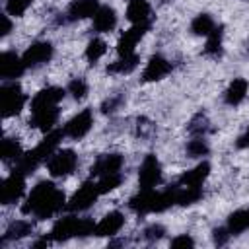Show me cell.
I'll return each instance as SVG.
<instances>
[{"mask_svg": "<svg viewBox=\"0 0 249 249\" xmlns=\"http://www.w3.org/2000/svg\"><path fill=\"white\" fill-rule=\"evenodd\" d=\"M97 10H99V2L97 0H72L68 4L66 12L62 14V23L64 21H78V19L93 18Z\"/></svg>", "mask_w": 249, "mask_h": 249, "instance_id": "4fadbf2b", "label": "cell"}, {"mask_svg": "<svg viewBox=\"0 0 249 249\" xmlns=\"http://www.w3.org/2000/svg\"><path fill=\"white\" fill-rule=\"evenodd\" d=\"M10 18H12V16L6 14V12L0 16V25H2V27H0V35H2V37L10 35V31H12V19H10Z\"/></svg>", "mask_w": 249, "mask_h": 249, "instance_id": "ab89813d", "label": "cell"}, {"mask_svg": "<svg viewBox=\"0 0 249 249\" xmlns=\"http://www.w3.org/2000/svg\"><path fill=\"white\" fill-rule=\"evenodd\" d=\"M214 27H216V21L210 14H198L191 21V31L195 35H200V37H208L214 31Z\"/></svg>", "mask_w": 249, "mask_h": 249, "instance_id": "484cf974", "label": "cell"}, {"mask_svg": "<svg viewBox=\"0 0 249 249\" xmlns=\"http://www.w3.org/2000/svg\"><path fill=\"white\" fill-rule=\"evenodd\" d=\"M138 54H130V56H119L115 62H111L107 66V72L111 74H130L136 66H138Z\"/></svg>", "mask_w": 249, "mask_h": 249, "instance_id": "4316f807", "label": "cell"}, {"mask_svg": "<svg viewBox=\"0 0 249 249\" xmlns=\"http://www.w3.org/2000/svg\"><path fill=\"white\" fill-rule=\"evenodd\" d=\"M78 167V156L70 148H58L53 152V156L47 160V171L53 177H66L72 175Z\"/></svg>", "mask_w": 249, "mask_h": 249, "instance_id": "5b68a950", "label": "cell"}, {"mask_svg": "<svg viewBox=\"0 0 249 249\" xmlns=\"http://www.w3.org/2000/svg\"><path fill=\"white\" fill-rule=\"evenodd\" d=\"M66 208V195L53 181H39L27 195L21 212L35 220H47Z\"/></svg>", "mask_w": 249, "mask_h": 249, "instance_id": "6da1fadb", "label": "cell"}, {"mask_svg": "<svg viewBox=\"0 0 249 249\" xmlns=\"http://www.w3.org/2000/svg\"><path fill=\"white\" fill-rule=\"evenodd\" d=\"M101 193H99V189H97V183L95 181H84L80 187H78V191L70 196V200L66 202V210L68 212H84V210H88L95 200H97V196H99Z\"/></svg>", "mask_w": 249, "mask_h": 249, "instance_id": "8992f818", "label": "cell"}, {"mask_svg": "<svg viewBox=\"0 0 249 249\" xmlns=\"http://www.w3.org/2000/svg\"><path fill=\"white\" fill-rule=\"evenodd\" d=\"M25 101H27V97H25L21 86L16 80L2 82V86H0V103H2V115L6 119L18 115L23 109Z\"/></svg>", "mask_w": 249, "mask_h": 249, "instance_id": "277c9868", "label": "cell"}, {"mask_svg": "<svg viewBox=\"0 0 249 249\" xmlns=\"http://www.w3.org/2000/svg\"><path fill=\"white\" fill-rule=\"evenodd\" d=\"M123 156L117 154V152H111V154H103L95 160V163L91 165V177H99V175H105V173H119L123 169Z\"/></svg>", "mask_w": 249, "mask_h": 249, "instance_id": "e0dca14e", "label": "cell"}, {"mask_svg": "<svg viewBox=\"0 0 249 249\" xmlns=\"http://www.w3.org/2000/svg\"><path fill=\"white\" fill-rule=\"evenodd\" d=\"M247 89H249L247 80H243V78H235V80L226 88V91H224V103L230 105V107H237V105L245 99Z\"/></svg>", "mask_w": 249, "mask_h": 249, "instance_id": "7402d4cb", "label": "cell"}, {"mask_svg": "<svg viewBox=\"0 0 249 249\" xmlns=\"http://www.w3.org/2000/svg\"><path fill=\"white\" fill-rule=\"evenodd\" d=\"M64 95H66V89H62V88H56V86L43 88L41 91H37L31 97V111L45 109V107H56L64 99Z\"/></svg>", "mask_w": 249, "mask_h": 249, "instance_id": "5bb4252c", "label": "cell"}, {"mask_svg": "<svg viewBox=\"0 0 249 249\" xmlns=\"http://www.w3.org/2000/svg\"><path fill=\"white\" fill-rule=\"evenodd\" d=\"M222 39H224V27H222V25H216L214 31L206 37L204 54H206V56H212V58L222 56Z\"/></svg>", "mask_w": 249, "mask_h": 249, "instance_id": "d4e9b609", "label": "cell"}, {"mask_svg": "<svg viewBox=\"0 0 249 249\" xmlns=\"http://www.w3.org/2000/svg\"><path fill=\"white\" fill-rule=\"evenodd\" d=\"M161 183V165L154 154H148L138 167V185L140 189H156Z\"/></svg>", "mask_w": 249, "mask_h": 249, "instance_id": "ba28073f", "label": "cell"}, {"mask_svg": "<svg viewBox=\"0 0 249 249\" xmlns=\"http://www.w3.org/2000/svg\"><path fill=\"white\" fill-rule=\"evenodd\" d=\"M21 146L18 138H4L2 140V160L4 161H18L21 158Z\"/></svg>", "mask_w": 249, "mask_h": 249, "instance_id": "f1b7e54d", "label": "cell"}, {"mask_svg": "<svg viewBox=\"0 0 249 249\" xmlns=\"http://www.w3.org/2000/svg\"><path fill=\"white\" fill-rule=\"evenodd\" d=\"M210 175V163L208 161H200L198 165H195L193 169L185 171L181 177H179V185H185V187H202V183L208 179Z\"/></svg>", "mask_w": 249, "mask_h": 249, "instance_id": "44dd1931", "label": "cell"}, {"mask_svg": "<svg viewBox=\"0 0 249 249\" xmlns=\"http://www.w3.org/2000/svg\"><path fill=\"white\" fill-rule=\"evenodd\" d=\"M235 146H237V148H249V126H247V130L237 138Z\"/></svg>", "mask_w": 249, "mask_h": 249, "instance_id": "60d3db41", "label": "cell"}, {"mask_svg": "<svg viewBox=\"0 0 249 249\" xmlns=\"http://www.w3.org/2000/svg\"><path fill=\"white\" fill-rule=\"evenodd\" d=\"M208 152H210V148H208V142L204 140V136H193L187 142L189 158H204V156H208Z\"/></svg>", "mask_w": 249, "mask_h": 249, "instance_id": "f546056e", "label": "cell"}, {"mask_svg": "<svg viewBox=\"0 0 249 249\" xmlns=\"http://www.w3.org/2000/svg\"><path fill=\"white\" fill-rule=\"evenodd\" d=\"M53 54H54V49L49 41H35L25 49L21 58L27 68H39V66L47 64L53 58Z\"/></svg>", "mask_w": 249, "mask_h": 249, "instance_id": "9c48e42d", "label": "cell"}, {"mask_svg": "<svg viewBox=\"0 0 249 249\" xmlns=\"http://www.w3.org/2000/svg\"><path fill=\"white\" fill-rule=\"evenodd\" d=\"M226 226L231 235H239V233L247 231L249 230V208H239V210L231 212L228 216Z\"/></svg>", "mask_w": 249, "mask_h": 249, "instance_id": "603a6c76", "label": "cell"}, {"mask_svg": "<svg viewBox=\"0 0 249 249\" xmlns=\"http://www.w3.org/2000/svg\"><path fill=\"white\" fill-rule=\"evenodd\" d=\"M150 29V25H130V29H126L117 43V54L119 56H130L136 54L134 49L138 45V41L144 37V33Z\"/></svg>", "mask_w": 249, "mask_h": 249, "instance_id": "7c38bea8", "label": "cell"}, {"mask_svg": "<svg viewBox=\"0 0 249 249\" xmlns=\"http://www.w3.org/2000/svg\"><path fill=\"white\" fill-rule=\"evenodd\" d=\"M31 231H33V224H31L29 220H16V222H12V224L8 226L6 233L2 235V243L14 241V239H21V237L29 235Z\"/></svg>", "mask_w": 249, "mask_h": 249, "instance_id": "cb8c5ba5", "label": "cell"}, {"mask_svg": "<svg viewBox=\"0 0 249 249\" xmlns=\"http://www.w3.org/2000/svg\"><path fill=\"white\" fill-rule=\"evenodd\" d=\"M105 53H107V43H105L103 39H99V37H93V39L88 43V47H86V58H88L91 64H95L99 58H103Z\"/></svg>", "mask_w": 249, "mask_h": 249, "instance_id": "83f0119b", "label": "cell"}, {"mask_svg": "<svg viewBox=\"0 0 249 249\" xmlns=\"http://www.w3.org/2000/svg\"><path fill=\"white\" fill-rule=\"evenodd\" d=\"M163 2H167V0H163Z\"/></svg>", "mask_w": 249, "mask_h": 249, "instance_id": "b9f144b4", "label": "cell"}, {"mask_svg": "<svg viewBox=\"0 0 249 249\" xmlns=\"http://www.w3.org/2000/svg\"><path fill=\"white\" fill-rule=\"evenodd\" d=\"M169 245H171V247H195V239H193L189 233H183V235L173 237Z\"/></svg>", "mask_w": 249, "mask_h": 249, "instance_id": "f35d334b", "label": "cell"}, {"mask_svg": "<svg viewBox=\"0 0 249 249\" xmlns=\"http://www.w3.org/2000/svg\"><path fill=\"white\" fill-rule=\"evenodd\" d=\"M169 72H171V62L161 54H154L142 72V80L144 82H156V80L165 78Z\"/></svg>", "mask_w": 249, "mask_h": 249, "instance_id": "d6986e66", "label": "cell"}, {"mask_svg": "<svg viewBox=\"0 0 249 249\" xmlns=\"http://www.w3.org/2000/svg\"><path fill=\"white\" fill-rule=\"evenodd\" d=\"M123 95H113V97H109V99H105L103 101V105H101V111L107 115H111V113H115V111H119L121 109V105H123Z\"/></svg>", "mask_w": 249, "mask_h": 249, "instance_id": "8d00e7d4", "label": "cell"}, {"mask_svg": "<svg viewBox=\"0 0 249 249\" xmlns=\"http://www.w3.org/2000/svg\"><path fill=\"white\" fill-rule=\"evenodd\" d=\"M27 70L25 62L21 56H18L12 51H4L0 56V76L4 82H12L23 76V72Z\"/></svg>", "mask_w": 249, "mask_h": 249, "instance_id": "8fae6325", "label": "cell"}, {"mask_svg": "<svg viewBox=\"0 0 249 249\" xmlns=\"http://www.w3.org/2000/svg\"><path fill=\"white\" fill-rule=\"evenodd\" d=\"M91 19H93L91 27L95 33H109L117 27V12L111 6H99V10Z\"/></svg>", "mask_w": 249, "mask_h": 249, "instance_id": "ffe728a7", "label": "cell"}, {"mask_svg": "<svg viewBox=\"0 0 249 249\" xmlns=\"http://www.w3.org/2000/svg\"><path fill=\"white\" fill-rule=\"evenodd\" d=\"M33 4V0H6V8L4 12L10 14L12 18H19L25 14V10Z\"/></svg>", "mask_w": 249, "mask_h": 249, "instance_id": "836d02e7", "label": "cell"}, {"mask_svg": "<svg viewBox=\"0 0 249 249\" xmlns=\"http://www.w3.org/2000/svg\"><path fill=\"white\" fill-rule=\"evenodd\" d=\"M91 124H93V113L91 109H84L78 115H74L70 121H66V124L62 126V132L72 140H80L91 130Z\"/></svg>", "mask_w": 249, "mask_h": 249, "instance_id": "30bf717a", "label": "cell"}, {"mask_svg": "<svg viewBox=\"0 0 249 249\" xmlns=\"http://www.w3.org/2000/svg\"><path fill=\"white\" fill-rule=\"evenodd\" d=\"M95 183H97L99 193L105 195V193L117 189V187L123 183V175H121V171H119V173H105V175H99Z\"/></svg>", "mask_w": 249, "mask_h": 249, "instance_id": "4dcf8cb0", "label": "cell"}, {"mask_svg": "<svg viewBox=\"0 0 249 249\" xmlns=\"http://www.w3.org/2000/svg\"><path fill=\"white\" fill-rule=\"evenodd\" d=\"M124 226V216L123 212L119 210H111L107 212L97 224H95V235H101V237H113L117 235Z\"/></svg>", "mask_w": 249, "mask_h": 249, "instance_id": "2e32d148", "label": "cell"}, {"mask_svg": "<svg viewBox=\"0 0 249 249\" xmlns=\"http://www.w3.org/2000/svg\"><path fill=\"white\" fill-rule=\"evenodd\" d=\"M58 117H60V109L58 105L56 107H45V109H37V111H31V119H29V124L43 130V132H51L54 128V124L58 123Z\"/></svg>", "mask_w": 249, "mask_h": 249, "instance_id": "9a60e30c", "label": "cell"}, {"mask_svg": "<svg viewBox=\"0 0 249 249\" xmlns=\"http://www.w3.org/2000/svg\"><path fill=\"white\" fill-rule=\"evenodd\" d=\"M165 235V228L161 224H150L144 231H142V237L148 241V243H154V241H160L161 237Z\"/></svg>", "mask_w": 249, "mask_h": 249, "instance_id": "e575fe53", "label": "cell"}, {"mask_svg": "<svg viewBox=\"0 0 249 249\" xmlns=\"http://www.w3.org/2000/svg\"><path fill=\"white\" fill-rule=\"evenodd\" d=\"M25 173H21L19 169H14L4 181H2V187H0V200L2 204H16L23 193H25Z\"/></svg>", "mask_w": 249, "mask_h": 249, "instance_id": "52a82bcc", "label": "cell"}, {"mask_svg": "<svg viewBox=\"0 0 249 249\" xmlns=\"http://www.w3.org/2000/svg\"><path fill=\"white\" fill-rule=\"evenodd\" d=\"M126 19L132 25H150L152 21V6L148 0H128L126 4Z\"/></svg>", "mask_w": 249, "mask_h": 249, "instance_id": "ac0fdd59", "label": "cell"}, {"mask_svg": "<svg viewBox=\"0 0 249 249\" xmlns=\"http://www.w3.org/2000/svg\"><path fill=\"white\" fill-rule=\"evenodd\" d=\"M66 93H70L76 101L84 99V97L88 95V82H86L84 78H74V80H70V84H68V88H66Z\"/></svg>", "mask_w": 249, "mask_h": 249, "instance_id": "d6a6232c", "label": "cell"}, {"mask_svg": "<svg viewBox=\"0 0 249 249\" xmlns=\"http://www.w3.org/2000/svg\"><path fill=\"white\" fill-rule=\"evenodd\" d=\"M230 237H231V233H230L228 226H220V228H214V231H212V241H214V245H218V247L226 245V243L230 241Z\"/></svg>", "mask_w": 249, "mask_h": 249, "instance_id": "d590c367", "label": "cell"}, {"mask_svg": "<svg viewBox=\"0 0 249 249\" xmlns=\"http://www.w3.org/2000/svg\"><path fill=\"white\" fill-rule=\"evenodd\" d=\"M152 130H154V124H152L150 121H146V119H138L136 134H138L140 138H148V136L152 134Z\"/></svg>", "mask_w": 249, "mask_h": 249, "instance_id": "74e56055", "label": "cell"}, {"mask_svg": "<svg viewBox=\"0 0 249 249\" xmlns=\"http://www.w3.org/2000/svg\"><path fill=\"white\" fill-rule=\"evenodd\" d=\"M175 204V195L173 189L165 191H156V189H140L134 196L128 200V208L136 214H154V212H163L169 206Z\"/></svg>", "mask_w": 249, "mask_h": 249, "instance_id": "7a4b0ae2", "label": "cell"}, {"mask_svg": "<svg viewBox=\"0 0 249 249\" xmlns=\"http://www.w3.org/2000/svg\"><path fill=\"white\" fill-rule=\"evenodd\" d=\"M95 233V224L89 218H78L72 214L62 216L54 222L49 239L51 241H68L72 237H86V235H93Z\"/></svg>", "mask_w": 249, "mask_h": 249, "instance_id": "3957f363", "label": "cell"}, {"mask_svg": "<svg viewBox=\"0 0 249 249\" xmlns=\"http://www.w3.org/2000/svg\"><path fill=\"white\" fill-rule=\"evenodd\" d=\"M189 132L193 134V136H206V132L210 130V121L206 119V115L204 113H196L193 119H191V123H189Z\"/></svg>", "mask_w": 249, "mask_h": 249, "instance_id": "1f68e13d", "label": "cell"}]
</instances>
